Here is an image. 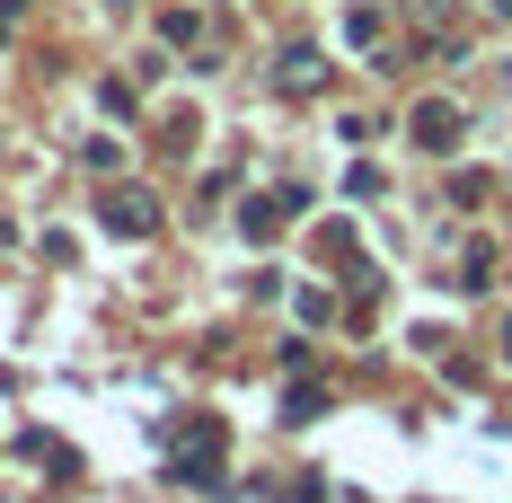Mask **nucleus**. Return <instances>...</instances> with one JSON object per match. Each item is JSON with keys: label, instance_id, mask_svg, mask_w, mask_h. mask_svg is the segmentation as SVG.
I'll return each instance as SVG.
<instances>
[{"label": "nucleus", "instance_id": "obj_1", "mask_svg": "<svg viewBox=\"0 0 512 503\" xmlns=\"http://www.w3.org/2000/svg\"><path fill=\"white\" fill-rule=\"evenodd\" d=\"M98 221H106V230H124V239H151V230H159V203L124 186V195H106V203H98Z\"/></svg>", "mask_w": 512, "mask_h": 503}, {"label": "nucleus", "instance_id": "obj_2", "mask_svg": "<svg viewBox=\"0 0 512 503\" xmlns=\"http://www.w3.org/2000/svg\"><path fill=\"white\" fill-rule=\"evenodd\" d=\"M415 142H424V151H451V142H460V106L424 98V106H415Z\"/></svg>", "mask_w": 512, "mask_h": 503}, {"label": "nucleus", "instance_id": "obj_3", "mask_svg": "<svg viewBox=\"0 0 512 503\" xmlns=\"http://www.w3.org/2000/svg\"><path fill=\"white\" fill-rule=\"evenodd\" d=\"M292 203H301V195H265V203H248V239H274V230L292 221Z\"/></svg>", "mask_w": 512, "mask_h": 503}, {"label": "nucleus", "instance_id": "obj_4", "mask_svg": "<svg viewBox=\"0 0 512 503\" xmlns=\"http://www.w3.org/2000/svg\"><path fill=\"white\" fill-rule=\"evenodd\" d=\"M159 36H168V45H195V36H204V18H195V9H168V18H159Z\"/></svg>", "mask_w": 512, "mask_h": 503}, {"label": "nucleus", "instance_id": "obj_5", "mask_svg": "<svg viewBox=\"0 0 512 503\" xmlns=\"http://www.w3.org/2000/svg\"><path fill=\"white\" fill-rule=\"evenodd\" d=\"M283 89H318V53H283Z\"/></svg>", "mask_w": 512, "mask_h": 503}, {"label": "nucleus", "instance_id": "obj_6", "mask_svg": "<svg viewBox=\"0 0 512 503\" xmlns=\"http://www.w3.org/2000/svg\"><path fill=\"white\" fill-rule=\"evenodd\" d=\"M495 9H504V18H512V0H495Z\"/></svg>", "mask_w": 512, "mask_h": 503}, {"label": "nucleus", "instance_id": "obj_7", "mask_svg": "<svg viewBox=\"0 0 512 503\" xmlns=\"http://www.w3.org/2000/svg\"><path fill=\"white\" fill-rule=\"evenodd\" d=\"M9 9H18V0H9Z\"/></svg>", "mask_w": 512, "mask_h": 503}]
</instances>
